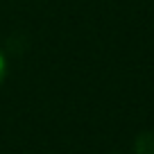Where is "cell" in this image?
Wrapping results in <instances>:
<instances>
[{
	"mask_svg": "<svg viewBox=\"0 0 154 154\" xmlns=\"http://www.w3.org/2000/svg\"><path fill=\"white\" fill-rule=\"evenodd\" d=\"M5 72H7V61H5V57H2V52H0V84L5 79Z\"/></svg>",
	"mask_w": 154,
	"mask_h": 154,
	"instance_id": "obj_1",
	"label": "cell"
}]
</instances>
